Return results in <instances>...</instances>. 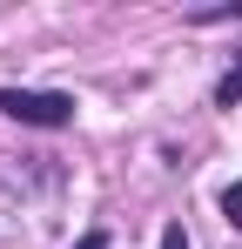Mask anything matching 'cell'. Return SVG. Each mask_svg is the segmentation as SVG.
<instances>
[{"instance_id": "obj_4", "label": "cell", "mask_w": 242, "mask_h": 249, "mask_svg": "<svg viewBox=\"0 0 242 249\" xmlns=\"http://www.w3.org/2000/svg\"><path fill=\"white\" fill-rule=\"evenodd\" d=\"M222 222H229V229H242V182H229V189H222Z\"/></svg>"}, {"instance_id": "obj_5", "label": "cell", "mask_w": 242, "mask_h": 249, "mask_svg": "<svg viewBox=\"0 0 242 249\" xmlns=\"http://www.w3.org/2000/svg\"><path fill=\"white\" fill-rule=\"evenodd\" d=\"M161 249H189V229H182V222H168V229H161Z\"/></svg>"}, {"instance_id": "obj_2", "label": "cell", "mask_w": 242, "mask_h": 249, "mask_svg": "<svg viewBox=\"0 0 242 249\" xmlns=\"http://www.w3.org/2000/svg\"><path fill=\"white\" fill-rule=\"evenodd\" d=\"M189 20H195V27H208V20H242V0H222V7H195Z\"/></svg>"}, {"instance_id": "obj_6", "label": "cell", "mask_w": 242, "mask_h": 249, "mask_svg": "<svg viewBox=\"0 0 242 249\" xmlns=\"http://www.w3.org/2000/svg\"><path fill=\"white\" fill-rule=\"evenodd\" d=\"M74 249H108V236H101V229H87V236H81Z\"/></svg>"}, {"instance_id": "obj_3", "label": "cell", "mask_w": 242, "mask_h": 249, "mask_svg": "<svg viewBox=\"0 0 242 249\" xmlns=\"http://www.w3.org/2000/svg\"><path fill=\"white\" fill-rule=\"evenodd\" d=\"M215 101H222V108H236V101H242V61L229 68V74H222V88H215Z\"/></svg>"}, {"instance_id": "obj_1", "label": "cell", "mask_w": 242, "mask_h": 249, "mask_svg": "<svg viewBox=\"0 0 242 249\" xmlns=\"http://www.w3.org/2000/svg\"><path fill=\"white\" fill-rule=\"evenodd\" d=\"M0 115H14L20 128H68L74 94H61V88H0Z\"/></svg>"}]
</instances>
